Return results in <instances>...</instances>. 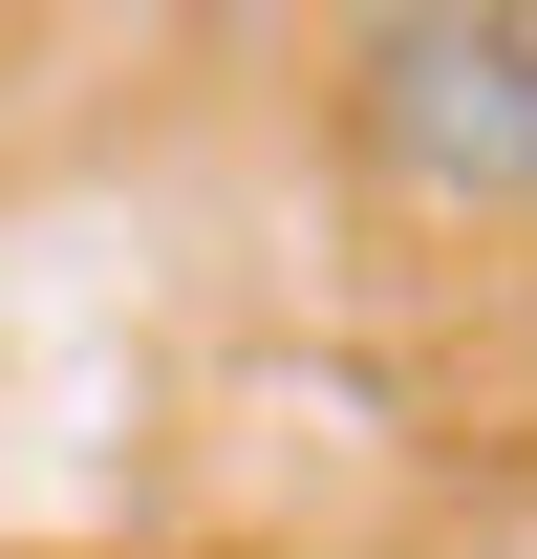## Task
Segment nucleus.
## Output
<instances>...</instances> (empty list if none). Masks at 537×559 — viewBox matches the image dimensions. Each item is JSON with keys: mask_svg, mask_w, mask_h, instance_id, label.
I'll list each match as a JSON object with an SVG mask.
<instances>
[{"mask_svg": "<svg viewBox=\"0 0 537 559\" xmlns=\"http://www.w3.org/2000/svg\"><path fill=\"white\" fill-rule=\"evenodd\" d=\"M344 130L452 215H537V22L516 0H408L344 44Z\"/></svg>", "mask_w": 537, "mask_h": 559, "instance_id": "nucleus-1", "label": "nucleus"}]
</instances>
